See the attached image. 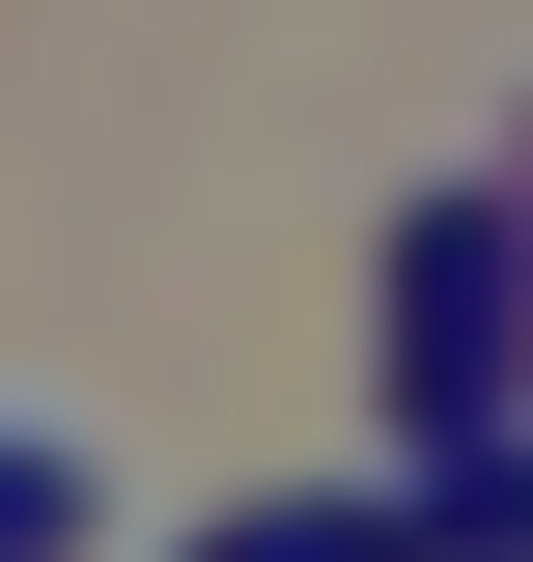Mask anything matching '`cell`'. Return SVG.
Returning <instances> with one entry per match:
<instances>
[{
	"label": "cell",
	"instance_id": "cell-1",
	"mask_svg": "<svg viewBox=\"0 0 533 562\" xmlns=\"http://www.w3.org/2000/svg\"><path fill=\"white\" fill-rule=\"evenodd\" d=\"M506 281H533V198H450L394 254V422L450 450V422H506Z\"/></svg>",
	"mask_w": 533,
	"mask_h": 562
},
{
	"label": "cell",
	"instance_id": "cell-2",
	"mask_svg": "<svg viewBox=\"0 0 533 562\" xmlns=\"http://www.w3.org/2000/svg\"><path fill=\"white\" fill-rule=\"evenodd\" d=\"M421 562H533V450H506V422H450V506H421Z\"/></svg>",
	"mask_w": 533,
	"mask_h": 562
},
{
	"label": "cell",
	"instance_id": "cell-3",
	"mask_svg": "<svg viewBox=\"0 0 533 562\" xmlns=\"http://www.w3.org/2000/svg\"><path fill=\"white\" fill-rule=\"evenodd\" d=\"M197 562H421V506H225Z\"/></svg>",
	"mask_w": 533,
	"mask_h": 562
},
{
	"label": "cell",
	"instance_id": "cell-4",
	"mask_svg": "<svg viewBox=\"0 0 533 562\" xmlns=\"http://www.w3.org/2000/svg\"><path fill=\"white\" fill-rule=\"evenodd\" d=\"M84 535V450H0V562H57Z\"/></svg>",
	"mask_w": 533,
	"mask_h": 562
}]
</instances>
